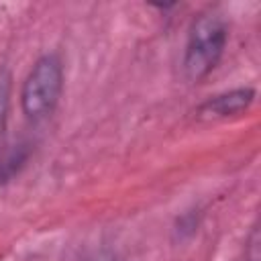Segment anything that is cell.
I'll list each match as a JSON object with an SVG mask.
<instances>
[{
    "label": "cell",
    "mask_w": 261,
    "mask_h": 261,
    "mask_svg": "<svg viewBox=\"0 0 261 261\" xmlns=\"http://www.w3.org/2000/svg\"><path fill=\"white\" fill-rule=\"evenodd\" d=\"M98 261H112V259H108V257H98Z\"/></svg>",
    "instance_id": "obj_8"
},
{
    "label": "cell",
    "mask_w": 261,
    "mask_h": 261,
    "mask_svg": "<svg viewBox=\"0 0 261 261\" xmlns=\"http://www.w3.org/2000/svg\"><path fill=\"white\" fill-rule=\"evenodd\" d=\"M259 245H261V237H259V226L255 224L245 241V261H259L261 259V251H259Z\"/></svg>",
    "instance_id": "obj_6"
},
{
    "label": "cell",
    "mask_w": 261,
    "mask_h": 261,
    "mask_svg": "<svg viewBox=\"0 0 261 261\" xmlns=\"http://www.w3.org/2000/svg\"><path fill=\"white\" fill-rule=\"evenodd\" d=\"M228 43V24L218 12L198 14L188 31V41L184 49V75L188 82L198 84L212 73L220 63Z\"/></svg>",
    "instance_id": "obj_1"
},
{
    "label": "cell",
    "mask_w": 261,
    "mask_h": 261,
    "mask_svg": "<svg viewBox=\"0 0 261 261\" xmlns=\"http://www.w3.org/2000/svg\"><path fill=\"white\" fill-rule=\"evenodd\" d=\"M255 100V90L251 86L232 88L226 92H220L216 96L206 98L198 106L200 118H230L243 114Z\"/></svg>",
    "instance_id": "obj_3"
},
{
    "label": "cell",
    "mask_w": 261,
    "mask_h": 261,
    "mask_svg": "<svg viewBox=\"0 0 261 261\" xmlns=\"http://www.w3.org/2000/svg\"><path fill=\"white\" fill-rule=\"evenodd\" d=\"M31 155H33L31 141H16L12 145L0 147V184H8L10 179H14L29 163Z\"/></svg>",
    "instance_id": "obj_4"
},
{
    "label": "cell",
    "mask_w": 261,
    "mask_h": 261,
    "mask_svg": "<svg viewBox=\"0 0 261 261\" xmlns=\"http://www.w3.org/2000/svg\"><path fill=\"white\" fill-rule=\"evenodd\" d=\"M63 92V61L57 53H43L29 69L20 88L22 114L39 122L53 114Z\"/></svg>",
    "instance_id": "obj_2"
},
{
    "label": "cell",
    "mask_w": 261,
    "mask_h": 261,
    "mask_svg": "<svg viewBox=\"0 0 261 261\" xmlns=\"http://www.w3.org/2000/svg\"><path fill=\"white\" fill-rule=\"evenodd\" d=\"M175 230L179 232V237H192L196 230H198V218L194 212H186L184 216L177 218V224H175Z\"/></svg>",
    "instance_id": "obj_7"
},
{
    "label": "cell",
    "mask_w": 261,
    "mask_h": 261,
    "mask_svg": "<svg viewBox=\"0 0 261 261\" xmlns=\"http://www.w3.org/2000/svg\"><path fill=\"white\" fill-rule=\"evenodd\" d=\"M10 98H12V73L6 65H0V147L6 133V124H8Z\"/></svg>",
    "instance_id": "obj_5"
}]
</instances>
